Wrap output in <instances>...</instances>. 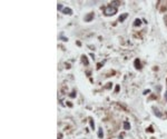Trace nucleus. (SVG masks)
<instances>
[{
    "instance_id": "1",
    "label": "nucleus",
    "mask_w": 167,
    "mask_h": 139,
    "mask_svg": "<svg viewBox=\"0 0 167 139\" xmlns=\"http://www.w3.org/2000/svg\"><path fill=\"white\" fill-rule=\"evenodd\" d=\"M105 15L106 16H113L115 15V13L117 12V8L114 7V6H107V7H105Z\"/></svg>"
},
{
    "instance_id": "2",
    "label": "nucleus",
    "mask_w": 167,
    "mask_h": 139,
    "mask_svg": "<svg viewBox=\"0 0 167 139\" xmlns=\"http://www.w3.org/2000/svg\"><path fill=\"white\" fill-rule=\"evenodd\" d=\"M93 18H94V13H88V15L85 17V21L89 22V21H91V19Z\"/></svg>"
},
{
    "instance_id": "3",
    "label": "nucleus",
    "mask_w": 167,
    "mask_h": 139,
    "mask_svg": "<svg viewBox=\"0 0 167 139\" xmlns=\"http://www.w3.org/2000/svg\"><path fill=\"white\" fill-rule=\"evenodd\" d=\"M62 12L65 13V15H72V10L70 9V8H64Z\"/></svg>"
},
{
    "instance_id": "4",
    "label": "nucleus",
    "mask_w": 167,
    "mask_h": 139,
    "mask_svg": "<svg viewBox=\"0 0 167 139\" xmlns=\"http://www.w3.org/2000/svg\"><path fill=\"white\" fill-rule=\"evenodd\" d=\"M127 16H128V15H127V13H122V15H121L120 17H119V19H118V20H119V21H120V22H122V21H124V20H125V19H126V18H127Z\"/></svg>"
},
{
    "instance_id": "5",
    "label": "nucleus",
    "mask_w": 167,
    "mask_h": 139,
    "mask_svg": "<svg viewBox=\"0 0 167 139\" xmlns=\"http://www.w3.org/2000/svg\"><path fill=\"white\" fill-rule=\"evenodd\" d=\"M135 68H136V69H140V68H141V67H140V62H139L138 59L135 60Z\"/></svg>"
},
{
    "instance_id": "6",
    "label": "nucleus",
    "mask_w": 167,
    "mask_h": 139,
    "mask_svg": "<svg viewBox=\"0 0 167 139\" xmlns=\"http://www.w3.org/2000/svg\"><path fill=\"white\" fill-rule=\"evenodd\" d=\"M124 129H126V130L130 129V125H129V122H128V121H125L124 122Z\"/></svg>"
},
{
    "instance_id": "7",
    "label": "nucleus",
    "mask_w": 167,
    "mask_h": 139,
    "mask_svg": "<svg viewBox=\"0 0 167 139\" xmlns=\"http://www.w3.org/2000/svg\"><path fill=\"white\" fill-rule=\"evenodd\" d=\"M154 113H155V115L157 116V117H161V113L159 112V110L156 109V108H154Z\"/></svg>"
},
{
    "instance_id": "8",
    "label": "nucleus",
    "mask_w": 167,
    "mask_h": 139,
    "mask_svg": "<svg viewBox=\"0 0 167 139\" xmlns=\"http://www.w3.org/2000/svg\"><path fill=\"white\" fill-rule=\"evenodd\" d=\"M102 136H104V132H102V129L100 128V129L98 130V137L99 138H102Z\"/></svg>"
},
{
    "instance_id": "9",
    "label": "nucleus",
    "mask_w": 167,
    "mask_h": 139,
    "mask_svg": "<svg viewBox=\"0 0 167 139\" xmlns=\"http://www.w3.org/2000/svg\"><path fill=\"white\" fill-rule=\"evenodd\" d=\"M82 62L85 63V65H88V60H87V57H86V56H82Z\"/></svg>"
},
{
    "instance_id": "10",
    "label": "nucleus",
    "mask_w": 167,
    "mask_h": 139,
    "mask_svg": "<svg viewBox=\"0 0 167 139\" xmlns=\"http://www.w3.org/2000/svg\"><path fill=\"white\" fill-rule=\"evenodd\" d=\"M140 24H141V21L139 20V19H136L135 22H134V26H139Z\"/></svg>"
},
{
    "instance_id": "11",
    "label": "nucleus",
    "mask_w": 167,
    "mask_h": 139,
    "mask_svg": "<svg viewBox=\"0 0 167 139\" xmlns=\"http://www.w3.org/2000/svg\"><path fill=\"white\" fill-rule=\"evenodd\" d=\"M57 8H58V10H64V8H62V5H61V4H58Z\"/></svg>"
},
{
    "instance_id": "12",
    "label": "nucleus",
    "mask_w": 167,
    "mask_h": 139,
    "mask_svg": "<svg viewBox=\"0 0 167 139\" xmlns=\"http://www.w3.org/2000/svg\"><path fill=\"white\" fill-rule=\"evenodd\" d=\"M89 121H90V126H91V128H95V124L93 122V120H91V119H90V120H89Z\"/></svg>"
},
{
    "instance_id": "13",
    "label": "nucleus",
    "mask_w": 167,
    "mask_h": 139,
    "mask_svg": "<svg viewBox=\"0 0 167 139\" xmlns=\"http://www.w3.org/2000/svg\"><path fill=\"white\" fill-rule=\"evenodd\" d=\"M149 91H150V90H145V91H144V94H145V95H147V94H149Z\"/></svg>"
},
{
    "instance_id": "14",
    "label": "nucleus",
    "mask_w": 167,
    "mask_h": 139,
    "mask_svg": "<svg viewBox=\"0 0 167 139\" xmlns=\"http://www.w3.org/2000/svg\"><path fill=\"white\" fill-rule=\"evenodd\" d=\"M165 99L167 100V92H165Z\"/></svg>"
}]
</instances>
